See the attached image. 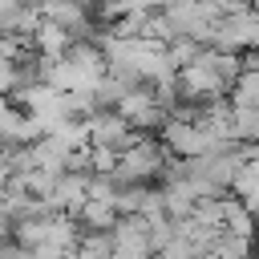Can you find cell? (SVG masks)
Listing matches in <instances>:
<instances>
[{"label":"cell","mask_w":259,"mask_h":259,"mask_svg":"<svg viewBox=\"0 0 259 259\" xmlns=\"http://www.w3.org/2000/svg\"><path fill=\"white\" fill-rule=\"evenodd\" d=\"M109 239H113L117 251H134V255H146V259H150V247H146V219H142V214H121V219H113Z\"/></svg>","instance_id":"obj_3"},{"label":"cell","mask_w":259,"mask_h":259,"mask_svg":"<svg viewBox=\"0 0 259 259\" xmlns=\"http://www.w3.org/2000/svg\"><path fill=\"white\" fill-rule=\"evenodd\" d=\"M113 166H117V154L89 146V170H93V174H113Z\"/></svg>","instance_id":"obj_9"},{"label":"cell","mask_w":259,"mask_h":259,"mask_svg":"<svg viewBox=\"0 0 259 259\" xmlns=\"http://www.w3.org/2000/svg\"><path fill=\"white\" fill-rule=\"evenodd\" d=\"M85 130H89V146L109 150V154H125V150L138 142V134L130 130V121L117 117V113H93V117L85 121Z\"/></svg>","instance_id":"obj_2"},{"label":"cell","mask_w":259,"mask_h":259,"mask_svg":"<svg viewBox=\"0 0 259 259\" xmlns=\"http://www.w3.org/2000/svg\"><path fill=\"white\" fill-rule=\"evenodd\" d=\"M142 194H146V186H121V190L109 198L113 214H117V219H121V214H138V210H142Z\"/></svg>","instance_id":"obj_8"},{"label":"cell","mask_w":259,"mask_h":259,"mask_svg":"<svg viewBox=\"0 0 259 259\" xmlns=\"http://www.w3.org/2000/svg\"><path fill=\"white\" fill-rule=\"evenodd\" d=\"M251 12H255V16H259V0H255V4H251Z\"/></svg>","instance_id":"obj_11"},{"label":"cell","mask_w":259,"mask_h":259,"mask_svg":"<svg viewBox=\"0 0 259 259\" xmlns=\"http://www.w3.org/2000/svg\"><path fill=\"white\" fill-rule=\"evenodd\" d=\"M255 231H259V214H255Z\"/></svg>","instance_id":"obj_12"},{"label":"cell","mask_w":259,"mask_h":259,"mask_svg":"<svg viewBox=\"0 0 259 259\" xmlns=\"http://www.w3.org/2000/svg\"><path fill=\"white\" fill-rule=\"evenodd\" d=\"M113 206L109 202H97V198H85V206L73 214V223L81 227V231H109L113 227Z\"/></svg>","instance_id":"obj_4"},{"label":"cell","mask_w":259,"mask_h":259,"mask_svg":"<svg viewBox=\"0 0 259 259\" xmlns=\"http://www.w3.org/2000/svg\"><path fill=\"white\" fill-rule=\"evenodd\" d=\"M109 255H113L109 231H81V239H77V259H109Z\"/></svg>","instance_id":"obj_6"},{"label":"cell","mask_w":259,"mask_h":259,"mask_svg":"<svg viewBox=\"0 0 259 259\" xmlns=\"http://www.w3.org/2000/svg\"><path fill=\"white\" fill-rule=\"evenodd\" d=\"M243 170H247V174H251V178H259V150H255V154H251V158H247V162H243Z\"/></svg>","instance_id":"obj_10"},{"label":"cell","mask_w":259,"mask_h":259,"mask_svg":"<svg viewBox=\"0 0 259 259\" xmlns=\"http://www.w3.org/2000/svg\"><path fill=\"white\" fill-rule=\"evenodd\" d=\"M231 138L243 146H259V109H231Z\"/></svg>","instance_id":"obj_5"},{"label":"cell","mask_w":259,"mask_h":259,"mask_svg":"<svg viewBox=\"0 0 259 259\" xmlns=\"http://www.w3.org/2000/svg\"><path fill=\"white\" fill-rule=\"evenodd\" d=\"M158 142H162V150H166L170 158H178V162H190V158H198V154L210 150V138L202 134L198 121H166V125L158 130Z\"/></svg>","instance_id":"obj_1"},{"label":"cell","mask_w":259,"mask_h":259,"mask_svg":"<svg viewBox=\"0 0 259 259\" xmlns=\"http://www.w3.org/2000/svg\"><path fill=\"white\" fill-rule=\"evenodd\" d=\"M210 255H214V259H251V239H235V235H223V231H219Z\"/></svg>","instance_id":"obj_7"}]
</instances>
